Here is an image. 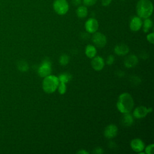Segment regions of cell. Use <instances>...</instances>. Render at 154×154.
Listing matches in <instances>:
<instances>
[{"label":"cell","instance_id":"7c38bea8","mask_svg":"<svg viewBox=\"0 0 154 154\" xmlns=\"http://www.w3.org/2000/svg\"><path fill=\"white\" fill-rule=\"evenodd\" d=\"M131 147L132 149L136 152H140L143 151L144 149L145 145L144 142L140 138H135L133 139L130 143Z\"/></svg>","mask_w":154,"mask_h":154},{"label":"cell","instance_id":"2e32d148","mask_svg":"<svg viewBox=\"0 0 154 154\" xmlns=\"http://www.w3.org/2000/svg\"><path fill=\"white\" fill-rule=\"evenodd\" d=\"M97 50L96 47L91 45H88L86 46L85 49V54L89 58H93L96 55Z\"/></svg>","mask_w":154,"mask_h":154},{"label":"cell","instance_id":"52a82bcc","mask_svg":"<svg viewBox=\"0 0 154 154\" xmlns=\"http://www.w3.org/2000/svg\"><path fill=\"white\" fill-rule=\"evenodd\" d=\"M152 108H147L144 106H139L134 109L133 112V116L136 119H141L146 117L147 114L152 112Z\"/></svg>","mask_w":154,"mask_h":154},{"label":"cell","instance_id":"f1b7e54d","mask_svg":"<svg viewBox=\"0 0 154 154\" xmlns=\"http://www.w3.org/2000/svg\"><path fill=\"white\" fill-rule=\"evenodd\" d=\"M72 4L75 6H78L81 4V0H72Z\"/></svg>","mask_w":154,"mask_h":154},{"label":"cell","instance_id":"5b68a950","mask_svg":"<svg viewBox=\"0 0 154 154\" xmlns=\"http://www.w3.org/2000/svg\"><path fill=\"white\" fill-rule=\"evenodd\" d=\"M92 41L94 45L98 48H103L106 44V36L99 32H95L92 35Z\"/></svg>","mask_w":154,"mask_h":154},{"label":"cell","instance_id":"d6986e66","mask_svg":"<svg viewBox=\"0 0 154 154\" xmlns=\"http://www.w3.org/2000/svg\"><path fill=\"white\" fill-rule=\"evenodd\" d=\"M72 78V75L70 74L67 73H64L60 74L59 75V76L58 77L60 82H64L66 84L68 82H69L71 80Z\"/></svg>","mask_w":154,"mask_h":154},{"label":"cell","instance_id":"5bb4252c","mask_svg":"<svg viewBox=\"0 0 154 154\" xmlns=\"http://www.w3.org/2000/svg\"><path fill=\"white\" fill-rule=\"evenodd\" d=\"M129 51V47L125 44H119L115 46L114 48V52L118 55H125Z\"/></svg>","mask_w":154,"mask_h":154},{"label":"cell","instance_id":"8992f818","mask_svg":"<svg viewBox=\"0 0 154 154\" xmlns=\"http://www.w3.org/2000/svg\"><path fill=\"white\" fill-rule=\"evenodd\" d=\"M51 73V63L48 60H45L38 69V75L43 78L48 76Z\"/></svg>","mask_w":154,"mask_h":154},{"label":"cell","instance_id":"9a60e30c","mask_svg":"<svg viewBox=\"0 0 154 154\" xmlns=\"http://www.w3.org/2000/svg\"><path fill=\"white\" fill-rule=\"evenodd\" d=\"M134 122L133 116L130 114V112L124 113L123 116L121 119V123L122 125L125 126H130L132 125Z\"/></svg>","mask_w":154,"mask_h":154},{"label":"cell","instance_id":"ac0fdd59","mask_svg":"<svg viewBox=\"0 0 154 154\" xmlns=\"http://www.w3.org/2000/svg\"><path fill=\"white\" fill-rule=\"evenodd\" d=\"M152 26H153V22L151 19H150L149 17L144 19V20L142 24L143 31L144 32H147L150 30V29L152 27Z\"/></svg>","mask_w":154,"mask_h":154},{"label":"cell","instance_id":"4316f807","mask_svg":"<svg viewBox=\"0 0 154 154\" xmlns=\"http://www.w3.org/2000/svg\"><path fill=\"white\" fill-rule=\"evenodd\" d=\"M94 153H97V154H102L103 153V150L101 147H96V149H94V151H93Z\"/></svg>","mask_w":154,"mask_h":154},{"label":"cell","instance_id":"ffe728a7","mask_svg":"<svg viewBox=\"0 0 154 154\" xmlns=\"http://www.w3.org/2000/svg\"><path fill=\"white\" fill-rule=\"evenodd\" d=\"M69 57L66 54H63L60 57L59 63L61 66H66L69 63Z\"/></svg>","mask_w":154,"mask_h":154},{"label":"cell","instance_id":"e0dca14e","mask_svg":"<svg viewBox=\"0 0 154 154\" xmlns=\"http://www.w3.org/2000/svg\"><path fill=\"white\" fill-rule=\"evenodd\" d=\"M76 13L79 18H85L88 14V10L87 7L85 5L79 6L76 10Z\"/></svg>","mask_w":154,"mask_h":154},{"label":"cell","instance_id":"83f0119b","mask_svg":"<svg viewBox=\"0 0 154 154\" xmlns=\"http://www.w3.org/2000/svg\"><path fill=\"white\" fill-rule=\"evenodd\" d=\"M111 1L112 0H102V4L103 6L106 7L111 4Z\"/></svg>","mask_w":154,"mask_h":154},{"label":"cell","instance_id":"6da1fadb","mask_svg":"<svg viewBox=\"0 0 154 154\" xmlns=\"http://www.w3.org/2000/svg\"><path fill=\"white\" fill-rule=\"evenodd\" d=\"M134 105V99L129 93H123L119 96L117 102V108L121 113L130 112Z\"/></svg>","mask_w":154,"mask_h":154},{"label":"cell","instance_id":"cb8c5ba5","mask_svg":"<svg viewBox=\"0 0 154 154\" xmlns=\"http://www.w3.org/2000/svg\"><path fill=\"white\" fill-rule=\"evenodd\" d=\"M97 0H82L85 6H91L96 4Z\"/></svg>","mask_w":154,"mask_h":154},{"label":"cell","instance_id":"44dd1931","mask_svg":"<svg viewBox=\"0 0 154 154\" xmlns=\"http://www.w3.org/2000/svg\"><path fill=\"white\" fill-rule=\"evenodd\" d=\"M17 67H18V69L22 72L27 71L28 69V65L27 63L25 61H21L19 62Z\"/></svg>","mask_w":154,"mask_h":154},{"label":"cell","instance_id":"8fae6325","mask_svg":"<svg viewBox=\"0 0 154 154\" xmlns=\"http://www.w3.org/2000/svg\"><path fill=\"white\" fill-rule=\"evenodd\" d=\"M143 22L141 19L138 16H134L131 18L129 27L132 31H138L142 27Z\"/></svg>","mask_w":154,"mask_h":154},{"label":"cell","instance_id":"9c48e42d","mask_svg":"<svg viewBox=\"0 0 154 154\" xmlns=\"http://www.w3.org/2000/svg\"><path fill=\"white\" fill-rule=\"evenodd\" d=\"M118 132V128L117 126L114 124H110L108 125L103 132L104 136L108 139H111L114 138Z\"/></svg>","mask_w":154,"mask_h":154},{"label":"cell","instance_id":"3957f363","mask_svg":"<svg viewBox=\"0 0 154 154\" xmlns=\"http://www.w3.org/2000/svg\"><path fill=\"white\" fill-rule=\"evenodd\" d=\"M59 82L60 81L57 76L51 75L46 76L43 80V90L46 93H52L57 89Z\"/></svg>","mask_w":154,"mask_h":154},{"label":"cell","instance_id":"ba28073f","mask_svg":"<svg viewBox=\"0 0 154 154\" xmlns=\"http://www.w3.org/2000/svg\"><path fill=\"white\" fill-rule=\"evenodd\" d=\"M99 28V23L94 18L88 19L85 23V29L88 33L93 34L96 32Z\"/></svg>","mask_w":154,"mask_h":154},{"label":"cell","instance_id":"f546056e","mask_svg":"<svg viewBox=\"0 0 154 154\" xmlns=\"http://www.w3.org/2000/svg\"><path fill=\"white\" fill-rule=\"evenodd\" d=\"M77 153H82V154H87V153H89L88 152L85 150H79L78 152H77Z\"/></svg>","mask_w":154,"mask_h":154},{"label":"cell","instance_id":"603a6c76","mask_svg":"<svg viewBox=\"0 0 154 154\" xmlns=\"http://www.w3.org/2000/svg\"><path fill=\"white\" fill-rule=\"evenodd\" d=\"M153 147H154L153 144H150L148 145L145 148V152L147 154H152L153 153Z\"/></svg>","mask_w":154,"mask_h":154},{"label":"cell","instance_id":"484cf974","mask_svg":"<svg viewBox=\"0 0 154 154\" xmlns=\"http://www.w3.org/2000/svg\"><path fill=\"white\" fill-rule=\"evenodd\" d=\"M147 40L151 44H153V43H154V34L153 32L147 35Z\"/></svg>","mask_w":154,"mask_h":154},{"label":"cell","instance_id":"7a4b0ae2","mask_svg":"<svg viewBox=\"0 0 154 154\" xmlns=\"http://www.w3.org/2000/svg\"><path fill=\"white\" fill-rule=\"evenodd\" d=\"M153 4L150 0H139L137 4L136 11L141 19L149 17L153 13Z\"/></svg>","mask_w":154,"mask_h":154},{"label":"cell","instance_id":"d4e9b609","mask_svg":"<svg viewBox=\"0 0 154 154\" xmlns=\"http://www.w3.org/2000/svg\"><path fill=\"white\" fill-rule=\"evenodd\" d=\"M114 61V57L112 55H109L106 58V63L108 65H111L113 64Z\"/></svg>","mask_w":154,"mask_h":154},{"label":"cell","instance_id":"277c9868","mask_svg":"<svg viewBox=\"0 0 154 154\" xmlns=\"http://www.w3.org/2000/svg\"><path fill=\"white\" fill-rule=\"evenodd\" d=\"M53 8L56 13L59 15H64L67 13L69 6L66 0H55Z\"/></svg>","mask_w":154,"mask_h":154},{"label":"cell","instance_id":"30bf717a","mask_svg":"<svg viewBox=\"0 0 154 154\" xmlns=\"http://www.w3.org/2000/svg\"><path fill=\"white\" fill-rule=\"evenodd\" d=\"M91 65L94 70L96 71H100L103 69L105 66V61L102 57L100 56H95L92 58Z\"/></svg>","mask_w":154,"mask_h":154},{"label":"cell","instance_id":"4fadbf2b","mask_svg":"<svg viewBox=\"0 0 154 154\" xmlns=\"http://www.w3.org/2000/svg\"><path fill=\"white\" fill-rule=\"evenodd\" d=\"M138 57L135 55H130L128 56L124 60V65L128 68H132L138 64Z\"/></svg>","mask_w":154,"mask_h":154},{"label":"cell","instance_id":"7402d4cb","mask_svg":"<svg viewBox=\"0 0 154 154\" xmlns=\"http://www.w3.org/2000/svg\"><path fill=\"white\" fill-rule=\"evenodd\" d=\"M57 88H58V92H59V93H60V94H64L66 93V90H67L66 83L60 82H59V84H58V85Z\"/></svg>","mask_w":154,"mask_h":154}]
</instances>
